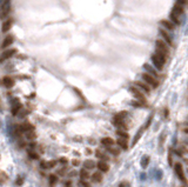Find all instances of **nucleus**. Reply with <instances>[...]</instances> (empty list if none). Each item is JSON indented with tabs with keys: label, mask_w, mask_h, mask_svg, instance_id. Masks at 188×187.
Segmentation results:
<instances>
[{
	"label": "nucleus",
	"mask_w": 188,
	"mask_h": 187,
	"mask_svg": "<svg viewBox=\"0 0 188 187\" xmlns=\"http://www.w3.org/2000/svg\"><path fill=\"white\" fill-rule=\"evenodd\" d=\"M177 3H179V4H181V5H186L187 4V0H177Z\"/></svg>",
	"instance_id": "42"
},
{
	"label": "nucleus",
	"mask_w": 188,
	"mask_h": 187,
	"mask_svg": "<svg viewBox=\"0 0 188 187\" xmlns=\"http://www.w3.org/2000/svg\"><path fill=\"white\" fill-rule=\"evenodd\" d=\"M18 51L15 50V48H5V51L1 53V55H0V63H4L5 60H7V59L12 58Z\"/></svg>",
	"instance_id": "6"
},
{
	"label": "nucleus",
	"mask_w": 188,
	"mask_h": 187,
	"mask_svg": "<svg viewBox=\"0 0 188 187\" xmlns=\"http://www.w3.org/2000/svg\"><path fill=\"white\" fill-rule=\"evenodd\" d=\"M95 156H96V158H99L100 160H104V161L105 160H110V159H108V156L100 150H95Z\"/></svg>",
	"instance_id": "24"
},
{
	"label": "nucleus",
	"mask_w": 188,
	"mask_h": 187,
	"mask_svg": "<svg viewBox=\"0 0 188 187\" xmlns=\"http://www.w3.org/2000/svg\"><path fill=\"white\" fill-rule=\"evenodd\" d=\"M65 187H72L71 185H65Z\"/></svg>",
	"instance_id": "45"
},
{
	"label": "nucleus",
	"mask_w": 188,
	"mask_h": 187,
	"mask_svg": "<svg viewBox=\"0 0 188 187\" xmlns=\"http://www.w3.org/2000/svg\"><path fill=\"white\" fill-rule=\"evenodd\" d=\"M25 134H26L27 140H29V141L34 140L35 138H37V134H35V132H34V131H28V132H25Z\"/></svg>",
	"instance_id": "30"
},
{
	"label": "nucleus",
	"mask_w": 188,
	"mask_h": 187,
	"mask_svg": "<svg viewBox=\"0 0 188 187\" xmlns=\"http://www.w3.org/2000/svg\"><path fill=\"white\" fill-rule=\"evenodd\" d=\"M174 170H175V173L183 184H187V180H186V175H185V172H183V167H182V164L181 162H176L174 165Z\"/></svg>",
	"instance_id": "4"
},
{
	"label": "nucleus",
	"mask_w": 188,
	"mask_h": 187,
	"mask_svg": "<svg viewBox=\"0 0 188 187\" xmlns=\"http://www.w3.org/2000/svg\"><path fill=\"white\" fill-rule=\"evenodd\" d=\"M141 180H146V174H141Z\"/></svg>",
	"instance_id": "43"
},
{
	"label": "nucleus",
	"mask_w": 188,
	"mask_h": 187,
	"mask_svg": "<svg viewBox=\"0 0 188 187\" xmlns=\"http://www.w3.org/2000/svg\"><path fill=\"white\" fill-rule=\"evenodd\" d=\"M3 85L5 86V87H7V88H11L13 85H14V80H13V78H11V77H4L3 78Z\"/></svg>",
	"instance_id": "16"
},
{
	"label": "nucleus",
	"mask_w": 188,
	"mask_h": 187,
	"mask_svg": "<svg viewBox=\"0 0 188 187\" xmlns=\"http://www.w3.org/2000/svg\"><path fill=\"white\" fill-rule=\"evenodd\" d=\"M9 9H11V6H9L8 1L4 3L1 6H0V19H5L9 14Z\"/></svg>",
	"instance_id": "8"
},
{
	"label": "nucleus",
	"mask_w": 188,
	"mask_h": 187,
	"mask_svg": "<svg viewBox=\"0 0 188 187\" xmlns=\"http://www.w3.org/2000/svg\"><path fill=\"white\" fill-rule=\"evenodd\" d=\"M149 160H151V158H149L148 155H143V156H142V159H141V166H142V168H147L148 164H149Z\"/></svg>",
	"instance_id": "27"
},
{
	"label": "nucleus",
	"mask_w": 188,
	"mask_h": 187,
	"mask_svg": "<svg viewBox=\"0 0 188 187\" xmlns=\"http://www.w3.org/2000/svg\"><path fill=\"white\" fill-rule=\"evenodd\" d=\"M183 5H181V4H179V3H176L175 5H174V7H173V9H172V12L171 13H173L174 15H176V17H179L180 18V15H182L183 14Z\"/></svg>",
	"instance_id": "10"
},
{
	"label": "nucleus",
	"mask_w": 188,
	"mask_h": 187,
	"mask_svg": "<svg viewBox=\"0 0 188 187\" xmlns=\"http://www.w3.org/2000/svg\"><path fill=\"white\" fill-rule=\"evenodd\" d=\"M127 140H128V139L119 138V139H118L115 142L119 145V147H120V148H122V150H127V148H128V142H127Z\"/></svg>",
	"instance_id": "21"
},
{
	"label": "nucleus",
	"mask_w": 188,
	"mask_h": 187,
	"mask_svg": "<svg viewBox=\"0 0 188 187\" xmlns=\"http://www.w3.org/2000/svg\"><path fill=\"white\" fill-rule=\"evenodd\" d=\"M86 153H87V154H91V153H92V151H91L90 148H87V150H86Z\"/></svg>",
	"instance_id": "44"
},
{
	"label": "nucleus",
	"mask_w": 188,
	"mask_h": 187,
	"mask_svg": "<svg viewBox=\"0 0 188 187\" xmlns=\"http://www.w3.org/2000/svg\"><path fill=\"white\" fill-rule=\"evenodd\" d=\"M116 135L119 138H124V139H128V138H130V134H128L126 131H124V130H118L116 131Z\"/></svg>",
	"instance_id": "29"
},
{
	"label": "nucleus",
	"mask_w": 188,
	"mask_h": 187,
	"mask_svg": "<svg viewBox=\"0 0 188 187\" xmlns=\"http://www.w3.org/2000/svg\"><path fill=\"white\" fill-rule=\"evenodd\" d=\"M119 187H131V184L128 181H126V180H124V181H121L120 184H119Z\"/></svg>",
	"instance_id": "37"
},
{
	"label": "nucleus",
	"mask_w": 188,
	"mask_h": 187,
	"mask_svg": "<svg viewBox=\"0 0 188 187\" xmlns=\"http://www.w3.org/2000/svg\"><path fill=\"white\" fill-rule=\"evenodd\" d=\"M92 181L98 184V182H101L102 181V174L100 172H95L93 175H92Z\"/></svg>",
	"instance_id": "23"
},
{
	"label": "nucleus",
	"mask_w": 188,
	"mask_h": 187,
	"mask_svg": "<svg viewBox=\"0 0 188 187\" xmlns=\"http://www.w3.org/2000/svg\"><path fill=\"white\" fill-rule=\"evenodd\" d=\"M84 166H85V168L86 170H93L94 167H95V162L93 161V160H86L85 162H84Z\"/></svg>",
	"instance_id": "26"
},
{
	"label": "nucleus",
	"mask_w": 188,
	"mask_h": 187,
	"mask_svg": "<svg viewBox=\"0 0 188 187\" xmlns=\"http://www.w3.org/2000/svg\"><path fill=\"white\" fill-rule=\"evenodd\" d=\"M161 178H162V172L160 170H156L155 171V179L156 180H160Z\"/></svg>",
	"instance_id": "36"
},
{
	"label": "nucleus",
	"mask_w": 188,
	"mask_h": 187,
	"mask_svg": "<svg viewBox=\"0 0 188 187\" xmlns=\"http://www.w3.org/2000/svg\"><path fill=\"white\" fill-rule=\"evenodd\" d=\"M96 167H98V170L100 171V172H105L107 173L108 171H110V165H108L107 162H105L104 160H100L98 164H96Z\"/></svg>",
	"instance_id": "14"
},
{
	"label": "nucleus",
	"mask_w": 188,
	"mask_h": 187,
	"mask_svg": "<svg viewBox=\"0 0 188 187\" xmlns=\"http://www.w3.org/2000/svg\"><path fill=\"white\" fill-rule=\"evenodd\" d=\"M141 78H142V81H145L147 85H149L152 88H156L157 86H159V81H157V78L151 75V74H148L146 72H143L141 74Z\"/></svg>",
	"instance_id": "3"
},
{
	"label": "nucleus",
	"mask_w": 188,
	"mask_h": 187,
	"mask_svg": "<svg viewBox=\"0 0 188 187\" xmlns=\"http://www.w3.org/2000/svg\"><path fill=\"white\" fill-rule=\"evenodd\" d=\"M72 165H73L74 167H76V166H79V165H80V160H78V159H74V160L72 161Z\"/></svg>",
	"instance_id": "40"
},
{
	"label": "nucleus",
	"mask_w": 188,
	"mask_h": 187,
	"mask_svg": "<svg viewBox=\"0 0 188 187\" xmlns=\"http://www.w3.org/2000/svg\"><path fill=\"white\" fill-rule=\"evenodd\" d=\"M8 179H9L8 174L6 172H4V171H0V185L6 184L8 181Z\"/></svg>",
	"instance_id": "22"
},
{
	"label": "nucleus",
	"mask_w": 188,
	"mask_h": 187,
	"mask_svg": "<svg viewBox=\"0 0 188 187\" xmlns=\"http://www.w3.org/2000/svg\"><path fill=\"white\" fill-rule=\"evenodd\" d=\"M80 178H81V180H87L88 178H90V173L86 171V168L80 171Z\"/></svg>",
	"instance_id": "31"
},
{
	"label": "nucleus",
	"mask_w": 188,
	"mask_h": 187,
	"mask_svg": "<svg viewBox=\"0 0 188 187\" xmlns=\"http://www.w3.org/2000/svg\"><path fill=\"white\" fill-rule=\"evenodd\" d=\"M169 19H171V21L176 26V25H179V24H181V20H180V18L179 17H176V15H174L173 13H171L169 14Z\"/></svg>",
	"instance_id": "28"
},
{
	"label": "nucleus",
	"mask_w": 188,
	"mask_h": 187,
	"mask_svg": "<svg viewBox=\"0 0 188 187\" xmlns=\"http://www.w3.org/2000/svg\"><path fill=\"white\" fill-rule=\"evenodd\" d=\"M19 127H20V130L23 131V133L28 132V131H34V126L32 124H29V122H24L21 125H19Z\"/></svg>",
	"instance_id": "17"
},
{
	"label": "nucleus",
	"mask_w": 188,
	"mask_h": 187,
	"mask_svg": "<svg viewBox=\"0 0 188 187\" xmlns=\"http://www.w3.org/2000/svg\"><path fill=\"white\" fill-rule=\"evenodd\" d=\"M13 41H14V38H13V35H11V34H9V35H7V37L4 39V40H3V44H1V48H4V50H5V48L9 47V46H11V45L13 44Z\"/></svg>",
	"instance_id": "12"
},
{
	"label": "nucleus",
	"mask_w": 188,
	"mask_h": 187,
	"mask_svg": "<svg viewBox=\"0 0 188 187\" xmlns=\"http://www.w3.org/2000/svg\"><path fill=\"white\" fill-rule=\"evenodd\" d=\"M143 68H145L146 73L151 74V75H153V77H155V78H157V77H159V73H157V71L155 70L154 67H152L149 64H146V65L143 66Z\"/></svg>",
	"instance_id": "15"
},
{
	"label": "nucleus",
	"mask_w": 188,
	"mask_h": 187,
	"mask_svg": "<svg viewBox=\"0 0 188 187\" xmlns=\"http://www.w3.org/2000/svg\"><path fill=\"white\" fill-rule=\"evenodd\" d=\"M23 184H24V178H23V176H18L17 180H15V185L17 186H21Z\"/></svg>",
	"instance_id": "35"
},
{
	"label": "nucleus",
	"mask_w": 188,
	"mask_h": 187,
	"mask_svg": "<svg viewBox=\"0 0 188 187\" xmlns=\"http://www.w3.org/2000/svg\"><path fill=\"white\" fill-rule=\"evenodd\" d=\"M160 34H161V37H162V40H163L168 46L173 44V39H172L171 34L168 33V31H166L165 28H160Z\"/></svg>",
	"instance_id": "9"
},
{
	"label": "nucleus",
	"mask_w": 188,
	"mask_h": 187,
	"mask_svg": "<svg viewBox=\"0 0 188 187\" xmlns=\"http://www.w3.org/2000/svg\"><path fill=\"white\" fill-rule=\"evenodd\" d=\"M56 182H58V176L55 174H51L48 176V184H49V186H51V187H54Z\"/></svg>",
	"instance_id": "25"
},
{
	"label": "nucleus",
	"mask_w": 188,
	"mask_h": 187,
	"mask_svg": "<svg viewBox=\"0 0 188 187\" xmlns=\"http://www.w3.org/2000/svg\"><path fill=\"white\" fill-rule=\"evenodd\" d=\"M135 86L139 87L145 94H149L151 91H152V87L149 85H147L145 81H141V80H136L135 81Z\"/></svg>",
	"instance_id": "7"
},
{
	"label": "nucleus",
	"mask_w": 188,
	"mask_h": 187,
	"mask_svg": "<svg viewBox=\"0 0 188 187\" xmlns=\"http://www.w3.org/2000/svg\"><path fill=\"white\" fill-rule=\"evenodd\" d=\"M143 133V128H142V127H141V128L139 130V132H138V134L135 135V138H134V140H133V142H132V146H134L136 142H138V140H139L140 139V136H141V134Z\"/></svg>",
	"instance_id": "32"
},
{
	"label": "nucleus",
	"mask_w": 188,
	"mask_h": 187,
	"mask_svg": "<svg viewBox=\"0 0 188 187\" xmlns=\"http://www.w3.org/2000/svg\"><path fill=\"white\" fill-rule=\"evenodd\" d=\"M59 162H61V164H67L68 162V160H67V158H64V156H62V158H60V159H59Z\"/></svg>",
	"instance_id": "41"
},
{
	"label": "nucleus",
	"mask_w": 188,
	"mask_h": 187,
	"mask_svg": "<svg viewBox=\"0 0 188 187\" xmlns=\"http://www.w3.org/2000/svg\"><path fill=\"white\" fill-rule=\"evenodd\" d=\"M114 144H115V141L110 136H106V138H102V139H101V145L105 146V147H111Z\"/></svg>",
	"instance_id": "18"
},
{
	"label": "nucleus",
	"mask_w": 188,
	"mask_h": 187,
	"mask_svg": "<svg viewBox=\"0 0 188 187\" xmlns=\"http://www.w3.org/2000/svg\"><path fill=\"white\" fill-rule=\"evenodd\" d=\"M160 25H161L162 27H165L167 31H171V32L175 29V25H174L171 20H168V19H163V20H161V21H160Z\"/></svg>",
	"instance_id": "11"
},
{
	"label": "nucleus",
	"mask_w": 188,
	"mask_h": 187,
	"mask_svg": "<svg viewBox=\"0 0 188 187\" xmlns=\"http://www.w3.org/2000/svg\"><path fill=\"white\" fill-rule=\"evenodd\" d=\"M67 170H68L67 167H62V168L58 172V174H59V175H65V174L67 173Z\"/></svg>",
	"instance_id": "39"
},
{
	"label": "nucleus",
	"mask_w": 188,
	"mask_h": 187,
	"mask_svg": "<svg viewBox=\"0 0 188 187\" xmlns=\"http://www.w3.org/2000/svg\"><path fill=\"white\" fill-rule=\"evenodd\" d=\"M20 111H21V104L15 99L14 102H13V107H12V114L13 115H17L18 112H20Z\"/></svg>",
	"instance_id": "20"
},
{
	"label": "nucleus",
	"mask_w": 188,
	"mask_h": 187,
	"mask_svg": "<svg viewBox=\"0 0 188 187\" xmlns=\"http://www.w3.org/2000/svg\"><path fill=\"white\" fill-rule=\"evenodd\" d=\"M130 92L133 94V96L136 99V101H139V102H141V104H143V105L147 104V98H146L145 93L140 90L139 87H136V86L130 87Z\"/></svg>",
	"instance_id": "2"
},
{
	"label": "nucleus",
	"mask_w": 188,
	"mask_h": 187,
	"mask_svg": "<svg viewBox=\"0 0 188 187\" xmlns=\"http://www.w3.org/2000/svg\"><path fill=\"white\" fill-rule=\"evenodd\" d=\"M155 50L160 51L165 54H169V48H168V45L162 40V39H157V40L155 41Z\"/></svg>",
	"instance_id": "5"
},
{
	"label": "nucleus",
	"mask_w": 188,
	"mask_h": 187,
	"mask_svg": "<svg viewBox=\"0 0 188 187\" xmlns=\"http://www.w3.org/2000/svg\"><path fill=\"white\" fill-rule=\"evenodd\" d=\"M12 24H13V20H12V19H7V20L4 23L3 27H1V31H3L4 33L8 32L9 29H11V27H12Z\"/></svg>",
	"instance_id": "19"
},
{
	"label": "nucleus",
	"mask_w": 188,
	"mask_h": 187,
	"mask_svg": "<svg viewBox=\"0 0 188 187\" xmlns=\"http://www.w3.org/2000/svg\"><path fill=\"white\" fill-rule=\"evenodd\" d=\"M58 164L56 160H51V161H41L40 162V166L43 170H49V168H53V167H55V165Z\"/></svg>",
	"instance_id": "13"
},
{
	"label": "nucleus",
	"mask_w": 188,
	"mask_h": 187,
	"mask_svg": "<svg viewBox=\"0 0 188 187\" xmlns=\"http://www.w3.org/2000/svg\"><path fill=\"white\" fill-rule=\"evenodd\" d=\"M28 155H29V158H32L34 160H38L39 159V154L34 152V150H28Z\"/></svg>",
	"instance_id": "33"
},
{
	"label": "nucleus",
	"mask_w": 188,
	"mask_h": 187,
	"mask_svg": "<svg viewBox=\"0 0 188 187\" xmlns=\"http://www.w3.org/2000/svg\"><path fill=\"white\" fill-rule=\"evenodd\" d=\"M79 185H80L81 187H91V185L88 184L86 180H80V182H79Z\"/></svg>",
	"instance_id": "38"
},
{
	"label": "nucleus",
	"mask_w": 188,
	"mask_h": 187,
	"mask_svg": "<svg viewBox=\"0 0 188 187\" xmlns=\"http://www.w3.org/2000/svg\"><path fill=\"white\" fill-rule=\"evenodd\" d=\"M107 151L110 152V153H112V154H114V155H119V154H120V150H119V148H113L112 146L111 147H107Z\"/></svg>",
	"instance_id": "34"
},
{
	"label": "nucleus",
	"mask_w": 188,
	"mask_h": 187,
	"mask_svg": "<svg viewBox=\"0 0 188 187\" xmlns=\"http://www.w3.org/2000/svg\"><path fill=\"white\" fill-rule=\"evenodd\" d=\"M167 54L160 52V51H157L155 50L154 54L152 55V63L154 65V67L156 68V70H159V71H162L163 70V66H165V63L167 60Z\"/></svg>",
	"instance_id": "1"
}]
</instances>
